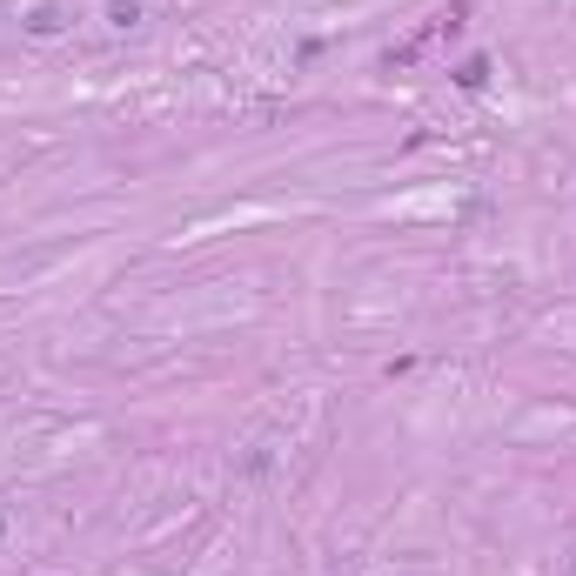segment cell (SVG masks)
<instances>
[{"label": "cell", "instance_id": "obj_1", "mask_svg": "<svg viewBox=\"0 0 576 576\" xmlns=\"http://www.w3.org/2000/svg\"><path fill=\"white\" fill-rule=\"evenodd\" d=\"M483 81H489V61H483V54H469V61L456 67V88H469V94H476Z\"/></svg>", "mask_w": 576, "mask_h": 576}, {"label": "cell", "instance_id": "obj_2", "mask_svg": "<svg viewBox=\"0 0 576 576\" xmlns=\"http://www.w3.org/2000/svg\"><path fill=\"white\" fill-rule=\"evenodd\" d=\"M108 21H114V27H121V34H128V27H134V21H141V7H134V0H114V7H108Z\"/></svg>", "mask_w": 576, "mask_h": 576}, {"label": "cell", "instance_id": "obj_3", "mask_svg": "<svg viewBox=\"0 0 576 576\" xmlns=\"http://www.w3.org/2000/svg\"><path fill=\"white\" fill-rule=\"evenodd\" d=\"M27 27H34V34H54V27H61V14H54V7H34V14H27Z\"/></svg>", "mask_w": 576, "mask_h": 576}]
</instances>
